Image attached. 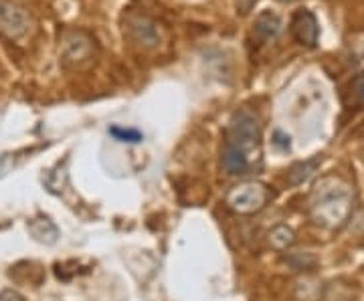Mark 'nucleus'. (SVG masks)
<instances>
[{
	"mask_svg": "<svg viewBox=\"0 0 364 301\" xmlns=\"http://www.w3.org/2000/svg\"><path fill=\"white\" fill-rule=\"evenodd\" d=\"M221 166L233 176H247L261 170L263 140L259 118L253 109L239 107L229 119L223 138Z\"/></svg>",
	"mask_w": 364,
	"mask_h": 301,
	"instance_id": "obj_1",
	"label": "nucleus"
},
{
	"mask_svg": "<svg viewBox=\"0 0 364 301\" xmlns=\"http://www.w3.org/2000/svg\"><path fill=\"white\" fill-rule=\"evenodd\" d=\"M310 212L316 224L324 229H340L352 214L350 186L338 178H324L314 188Z\"/></svg>",
	"mask_w": 364,
	"mask_h": 301,
	"instance_id": "obj_2",
	"label": "nucleus"
},
{
	"mask_svg": "<svg viewBox=\"0 0 364 301\" xmlns=\"http://www.w3.org/2000/svg\"><path fill=\"white\" fill-rule=\"evenodd\" d=\"M269 188L261 182H243L231 188L227 195V207L237 214L259 212L269 202Z\"/></svg>",
	"mask_w": 364,
	"mask_h": 301,
	"instance_id": "obj_3",
	"label": "nucleus"
},
{
	"mask_svg": "<svg viewBox=\"0 0 364 301\" xmlns=\"http://www.w3.org/2000/svg\"><path fill=\"white\" fill-rule=\"evenodd\" d=\"M31 26V18L23 6L13 0H0V35L6 39H21Z\"/></svg>",
	"mask_w": 364,
	"mask_h": 301,
	"instance_id": "obj_4",
	"label": "nucleus"
},
{
	"mask_svg": "<svg viewBox=\"0 0 364 301\" xmlns=\"http://www.w3.org/2000/svg\"><path fill=\"white\" fill-rule=\"evenodd\" d=\"M291 35L301 45H308V47L316 45V40H318V23H316V18H314V14L310 11H298L294 14Z\"/></svg>",
	"mask_w": 364,
	"mask_h": 301,
	"instance_id": "obj_5",
	"label": "nucleus"
},
{
	"mask_svg": "<svg viewBox=\"0 0 364 301\" xmlns=\"http://www.w3.org/2000/svg\"><path fill=\"white\" fill-rule=\"evenodd\" d=\"M279 18L275 16L273 13H261L257 18H255V25H253V37L255 40L259 43V45H265V43H269L272 39L277 37V33H279Z\"/></svg>",
	"mask_w": 364,
	"mask_h": 301,
	"instance_id": "obj_6",
	"label": "nucleus"
},
{
	"mask_svg": "<svg viewBox=\"0 0 364 301\" xmlns=\"http://www.w3.org/2000/svg\"><path fill=\"white\" fill-rule=\"evenodd\" d=\"M28 233L33 235L35 241H39L43 245H55L57 239H59L57 224L53 223L51 219H47V217H39V219L28 221Z\"/></svg>",
	"mask_w": 364,
	"mask_h": 301,
	"instance_id": "obj_7",
	"label": "nucleus"
},
{
	"mask_svg": "<svg viewBox=\"0 0 364 301\" xmlns=\"http://www.w3.org/2000/svg\"><path fill=\"white\" fill-rule=\"evenodd\" d=\"M294 243H296V235L286 224H277V226H273L272 231H269V245H272L273 249L286 251Z\"/></svg>",
	"mask_w": 364,
	"mask_h": 301,
	"instance_id": "obj_8",
	"label": "nucleus"
},
{
	"mask_svg": "<svg viewBox=\"0 0 364 301\" xmlns=\"http://www.w3.org/2000/svg\"><path fill=\"white\" fill-rule=\"evenodd\" d=\"M132 31H134V37H136L138 43H144L148 47H152V45L158 43L156 28H154V25L150 21H146V18H136L132 23Z\"/></svg>",
	"mask_w": 364,
	"mask_h": 301,
	"instance_id": "obj_9",
	"label": "nucleus"
},
{
	"mask_svg": "<svg viewBox=\"0 0 364 301\" xmlns=\"http://www.w3.org/2000/svg\"><path fill=\"white\" fill-rule=\"evenodd\" d=\"M320 162H322L320 158H314V160H308V162L296 164L289 172V184H301L304 180H308L316 172V168L320 166Z\"/></svg>",
	"mask_w": 364,
	"mask_h": 301,
	"instance_id": "obj_10",
	"label": "nucleus"
},
{
	"mask_svg": "<svg viewBox=\"0 0 364 301\" xmlns=\"http://www.w3.org/2000/svg\"><path fill=\"white\" fill-rule=\"evenodd\" d=\"M109 133L116 138L117 142H126V144H138L142 142L144 136L138 130H132V128H119V126H114L109 128Z\"/></svg>",
	"mask_w": 364,
	"mask_h": 301,
	"instance_id": "obj_11",
	"label": "nucleus"
},
{
	"mask_svg": "<svg viewBox=\"0 0 364 301\" xmlns=\"http://www.w3.org/2000/svg\"><path fill=\"white\" fill-rule=\"evenodd\" d=\"M352 97L358 105H364V71L352 81Z\"/></svg>",
	"mask_w": 364,
	"mask_h": 301,
	"instance_id": "obj_12",
	"label": "nucleus"
},
{
	"mask_svg": "<svg viewBox=\"0 0 364 301\" xmlns=\"http://www.w3.org/2000/svg\"><path fill=\"white\" fill-rule=\"evenodd\" d=\"M0 301H25V300H23V295H21L18 291H14V289H4V291L0 293Z\"/></svg>",
	"mask_w": 364,
	"mask_h": 301,
	"instance_id": "obj_13",
	"label": "nucleus"
},
{
	"mask_svg": "<svg viewBox=\"0 0 364 301\" xmlns=\"http://www.w3.org/2000/svg\"><path fill=\"white\" fill-rule=\"evenodd\" d=\"M253 4H255V0H237V9L241 11V14L249 13Z\"/></svg>",
	"mask_w": 364,
	"mask_h": 301,
	"instance_id": "obj_14",
	"label": "nucleus"
}]
</instances>
